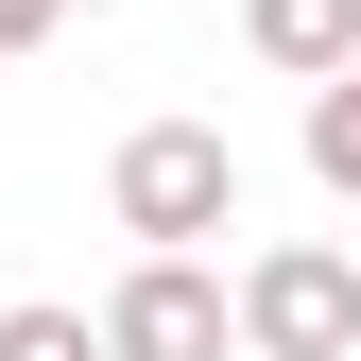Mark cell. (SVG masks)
Listing matches in <instances>:
<instances>
[{
    "label": "cell",
    "instance_id": "obj_5",
    "mask_svg": "<svg viewBox=\"0 0 361 361\" xmlns=\"http://www.w3.org/2000/svg\"><path fill=\"white\" fill-rule=\"evenodd\" d=\"M310 172L361 207V69H327V86H310Z\"/></svg>",
    "mask_w": 361,
    "mask_h": 361
},
{
    "label": "cell",
    "instance_id": "obj_6",
    "mask_svg": "<svg viewBox=\"0 0 361 361\" xmlns=\"http://www.w3.org/2000/svg\"><path fill=\"white\" fill-rule=\"evenodd\" d=\"M0 361H121L86 310H0Z\"/></svg>",
    "mask_w": 361,
    "mask_h": 361
},
{
    "label": "cell",
    "instance_id": "obj_4",
    "mask_svg": "<svg viewBox=\"0 0 361 361\" xmlns=\"http://www.w3.org/2000/svg\"><path fill=\"white\" fill-rule=\"evenodd\" d=\"M241 35H258V69H293V86L361 69V0H241Z\"/></svg>",
    "mask_w": 361,
    "mask_h": 361
},
{
    "label": "cell",
    "instance_id": "obj_7",
    "mask_svg": "<svg viewBox=\"0 0 361 361\" xmlns=\"http://www.w3.org/2000/svg\"><path fill=\"white\" fill-rule=\"evenodd\" d=\"M52 18L69 0H0V52H52Z\"/></svg>",
    "mask_w": 361,
    "mask_h": 361
},
{
    "label": "cell",
    "instance_id": "obj_1",
    "mask_svg": "<svg viewBox=\"0 0 361 361\" xmlns=\"http://www.w3.org/2000/svg\"><path fill=\"white\" fill-rule=\"evenodd\" d=\"M104 207L138 224V258H190L207 224H241V155H224V121H138L104 172Z\"/></svg>",
    "mask_w": 361,
    "mask_h": 361
},
{
    "label": "cell",
    "instance_id": "obj_3",
    "mask_svg": "<svg viewBox=\"0 0 361 361\" xmlns=\"http://www.w3.org/2000/svg\"><path fill=\"white\" fill-rule=\"evenodd\" d=\"M104 344H121V361H224V344H241V293L190 276V258H138L121 310H104Z\"/></svg>",
    "mask_w": 361,
    "mask_h": 361
},
{
    "label": "cell",
    "instance_id": "obj_2",
    "mask_svg": "<svg viewBox=\"0 0 361 361\" xmlns=\"http://www.w3.org/2000/svg\"><path fill=\"white\" fill-rule=\"evenodd\" d=\"M241 344L258 361H361V276H344L327 241H276L241 276Z\"/></svg>",
    "mask_w": 361,
    "mask_h": 361
}]
</instances>
